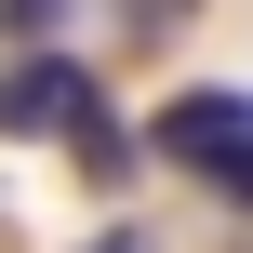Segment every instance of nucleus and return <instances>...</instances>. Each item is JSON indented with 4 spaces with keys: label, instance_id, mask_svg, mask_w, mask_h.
<instances>
[{
    "label": "nucleus",
    "instance_id": "3",
    "mask_svg": "<svg viewBox=\"0 0 253 253\" xmlns=\"http://www.w3.org/2000/svg\"><path fill=\"white\" fill-rule=\"evenodd\" d=\"M53 13H67V0H0V27H13V40H40Z\"/></svg>",
    "mask_w": 253,
    "mask_h": 253
},
{
    "label": "nucleus",
    "instance_id": "1",
    "mask_svg": "<svg viewBox=\"0 0 253 253\" xmlns=\"http://www.w3.org/2000/svg\"><path fill=\"white\" fill-rule=\"evenodd\" d=\"M0 133H67V147H80V160H93V173H107V187H120V173H133V133H120V120H107V93H93V67H67V53H53V40H40V53H13V67H0Z\"/></svg>",
    "mask_w": 253,
    "mask_h": 253
},
{
    "label": "nucleus",
    "instance_id": "5",
    "mask_svg": "<svg viewBox=\"0 0 253 253\" xmlns=\"http://www.w3.org/2000/svg\"><path fill=\"white\" fill-rule=\"evenodd\" d=\"M80 253H147V240H133V227H107V240H80Z\"/></svg>",
    "mask_w": 253,
    "mask_h": 253
},
{
    "label": "nucleus",
    "instance_id": "2",
    "mask_svg": "<svg viewBox=\"0 0 253 253\" xmlns=\"http://www.w3.org/2000/svg\"><path fill=\"white\" fill-rule=\"evenodd\" d=\"M147 147H160L173 173H200L213 200H240V213H253V93H227V80L173 93V107L147 120Z\"/></svg>",
    "mask_w": 253,
    "mask_h": 253
},
{
    "label": "nucleus",
    "instance_id": "4",
    "mask_svg": "<svg viewBox=\"0 0 253 253\" xmlns=\"http://www.w3.org/2000/svg\"><path fill=\"white\" fill-rule=\"evenodd\" d=\"M120 13H133V40H160V27L187 13V0H120Z\"/></svg>",
    "mask_w": 253,
    "mask_h": 253
}]
</instances>
